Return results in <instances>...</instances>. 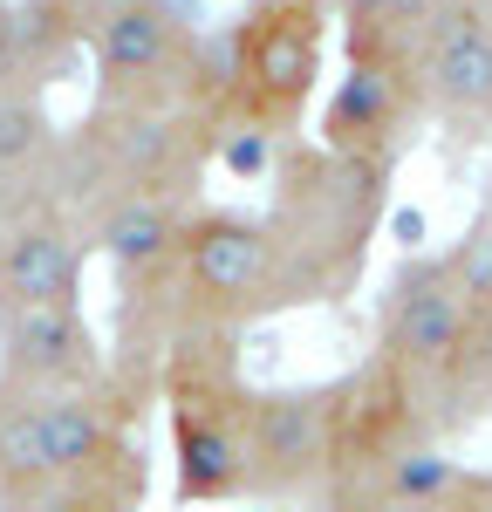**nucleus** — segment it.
<instances>
[{"label":"nucleus","mask_w":492,"mask_h":512,"mask_svg":"<svg viewBox=\"0 0 492 512\" xmlns=\"http://www.w3.org/2000/svg\"><path fill=\"white\" fill-rule=\"evenodd\" d=\"M137 499L117 492H35V499H7L0 512H130Z\"/></svg>","instance_id":"obj_17"},{"label":"nucleus","mask_w":492,"mask_h":512,"mask_svg":"<svg viewBox=\"0 0 492 512\" xmlns=\"http://www.w3.org/2000/svg\"><path fill=\"white\" fill-rule=\"evenodd\" d=\"M219 158V123L199 110H123L89 103L62 130V198L82 226L123 198H178L199 205V185Z\"/></svg>","instance_id":"obj_2"},{"label":"nucleus","mask_w":492,"mask_h":512,"mask_svg":"<svg viewBox=\"0 0 492 512\" xmlns=\"http://www.w3.org/2000/svg\"><path fill=\"white\" fill-rule=\"evenodd\" d=\"M424 117L479 137L492 123V0H438L410 28Z\"/></svg>","instance_id":"obj_8"},{"label":"nucleus","mask_w":492,"mask_h":512,"mask_svg":"<svg viewBox=\"0 0 492 512\" xmlns=\"http://www.w3.org/2000/svg\"><path fill=\"white\" fill-rule=\"evenodd\" d=\"M82 55L48 0H0V96H48Z\"/></svg>","instance_id":"obj_13"},{"label":"nucleus","mask_w":492,"mask_h":512,"mask_svg":"<svg viewBox=\"0 0 492 512\" xmlns=\"http://www.w3.org/2000/svg\"><path fill=\"white\" fill-rule=\"evenodd\" d=\"M390 171L397 164L342 158V151L294 144V137L281 144V158L267 171L274 198L260 219L294 274L301 308H328L356 294L369 267V239L383 233V212H390Z\"/></svg>","instance_id":"obj_1"},{"label":"nucleus","mask_w":492,"mask_h":512,"mask_svg":"<svg viewBox=\"0 0 492 512\" xmlns=\"http://www.w3.org/2000/svg\"><path fill=\"white\" fill-rule=\"evenodd\" d=\"M479 417H492V315H479V328H472V342H465V355H458V369H451L445 383V403H438V431H458V424H479Z\"/></svg>","instance_id":"obj_14"},{"label":"nucleus","mask_w":492,"mask_h":512,"mask_svg":"<svg viewBox=\"0 0 492 512\" xmlns=\"http://www.w3.org/2000/svg\"><path fill=\"white\" fill-rule=\"evenodd\" d=\"M451 280H458V294H465V308L472 315H492V212H479L465 233H458V246L445 253Z\"/></svg>","instance_id":"obj_15"},{"label":"nucleus","mask_w":492,"mask_h":512,"mask_svg":"<svg viewBox=\"0 0 492 512\" xmlns=\"http://www.w3.org/2000/svg\"><path fill=\"white\" fill-rule=\"evenodd\" d=\"M48 7H55V21H62V28H69V35L89 48V41H96V28L117 14L123 0H48Z\"/></svg>","instance_id":"obj_18"},{"label":"nucleus","mask_w":492,"mask_h":512,"mask_svg":"<svg viewBox=\"0 0 492 512\" xmlns=\"http://www.w3.org/2000/svg\"><path fill=\"white\" fill-rule=\"evenodd\" d=\"M342 451V383L246 396V499H308L335 485Z\"/></svg>","instance_id":"obj_7"},{"label":"nucleus","mask_w":492,"mask_h":512,"mask_svg":"<svg viewBox=\"0 0 492 512\" xmlns=\"http://www.w3.org/2000/svg\"><path fill=\"white\" fill-rule=\"evenodd\" d=\"M479 212H492V178H486V198H479Z\"/></svg>","instance_id":"obj_19"},{"label":"nucleus","mask_w":492,"mask_h":512,"mask_svg":"<svg viewBox=\"0 0 492 512\" xmlns=\"http://www.w3.org/2000/svg\"><path fill=\"white\" fill-rule=\"evenodd\" d=\"M438 0H328V14L342 28H369V35H410Z\"/></svg>","instance_id":"obj_16"},{"label":"nucleus","mask_w":492,"mask_h":512,"mask_svg":"<svg viewBox=\"0 0 492 512\" xmlns=\"http://www.w3.org/2000/svg\"><path fill=\"white\" fill-rule=\"evenodd\" d=\"M226 35H233V82L219 130H260L287 144L322 89L328 0H253Z\"/></svg>","instance_id":"obj_4"},{"label":"nucleus","mask_w":492,"mask_h":512,"mask_svg":"<svg viewBox=\"0 0 492 512\" xmlns=\"http://www.w3.org/2000/svg\"><path fill=\"white\" fill-rule=\"evenodd\" d=\"M192 212H199V205H178V198H123V205H110V212L89 219V246L110 260L117 294H123V287L158 280L164 267L178 260Z\"/></svg>","instance_id":"obj_12"},{"label":"nucleus","mask_w":492,"mask_h":512,"mask_svg":"<svg viewBox=\"0 0 492 512\" xmlns=\"http://www.w3.org/2000/svg\"><path fill=\"white\" fill-rule=\"evenodd\" d=\"M96 103L123 110H199L219 123L233 82V35L199 28L185 0H123L89 41Z\"/></svg>","instance_id":"obj_3"},{"label":"nucleus","mask_w":492,"mask_h":512,"mask_svg":"<svg viewBox=\"0 0 492 512\" xmlns=\"http://www.w3.org/2000/svg\"><path fill=\"white\" fill-rule=\"evenodd\" d=\"M89 226L69 205H41L0 233V308H35V301H82L89 274Z\"/></svg>","instance_id":"obj_10"},{"label":"nucleus","mask_w":492,"mask_h":512,"mask_svg":"<svg viewBox=\"0 0 492 512\" xmlns=\"http://www.w3.org/2000/svg\"><path fill=\"white\" fill-rule=\"evenodd\" d=\"M62 198V123L48 96H0V233Z\"/></svg>","instance_id":"obj_11"},{"label":"nucleus","mask_w":492,"mask_h":512,"mask_svg":"<svg viewBox=\"0 0 492 512\" xmlns=\"http://www.w3.org/2000/svg\"><path fill=\"white\" fill-rule=\"evenodd\" d=\"M0 390H110V349L82 301L0 308Z\"/></svg>","instance_id":"obj_9"},{"label":"nucleus","mask_w":492,"mask_h":512,"mask_svg":"<svg viewBox=\"0 0 492 512\" xmlns=\"http://www.w3.org/2000/svg\"><path fill=\"white\" fill-rule=\"evenodd\" d=\"M424 123L431 117H424V89H417V69H410V35L342 28V76L322 103L315 144L342 151V158L397 164Z\"/></svg>","instance_id":"obj_5"},{"label":"nucleus","mask_w":492,"mask_h":512,"mask_svg":"<svg viewBox=\"0 0 492 512\" xmlns=\"http://www.w3.org/2000/svg\"><path fill=\"white\" fill-rule=\"evenodd\" d=\"M472 328H479V315L465 308L445 253H410L390 274L383 321H376V362L417 396L431 431H438V403H445V383L458 369V355H465V342H472Z\"/></svg>","instance_id":"obj_6"}]
</instances>
